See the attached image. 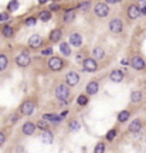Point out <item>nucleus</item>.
I'll list each match as a JSON object with an SVG mask.
<instances>
[{"instance_id": "obj_17", "label": "nucleus", "mask_w": 146, "mask_h": 153, "mask_svg": "<svg viewBox=\"0 0 146 153\" xmlns=\"http://www.w3.org/2000/svg\"><path fill=\"white\" fill-rule=\"evenodd\" d=\"M61 37H63V31H61V30H53L51 34H50V41L57 43V41H60Z\"/></svg>"}, {"instance_id": "obj_2", "label": "nucleus", "mask_w": 146, "mask_h": 153, "mask_svg": "<svg viewBox=\"0 0 146 153\" xmlns=\"http://www.w3.org/2000/svg\"><path fill=\"white\" fill-rule=\"evenodd\" d=\"M70 85H58L56 89V97L60 101H65L70 95V89H68Z\"/></svg>"}, {"instance_id": "obj_38", "label": "nucleus", "mask_w": 146, "mask_h": 153, "mask_svg": "<svg viewBox=\"0 0 146 153\" xmlns=\"http://www.w3.org/2000/svg\"><path fill=\"white\" fill-rule=\"evenodd\" d=\"M50 10H53V11L60 10V4H57V3H54V4H51V7H50Z\"/></svg>"}, {"instance_id": "obj_8", "label": "nucleus", "mask_w": 146, "mask_h": 153, "mask_svg": "<svg viewBox=\"0 0 146 153\" xmlns=\"http://www.w3.org/2000/svg\"><path fill=\"white\" fill-rule=\"evenodd\" d=\"M139 14H142V13H140V9H139V6L132 4V6H129V7H128V17H129V19L135 20V19L139 17Z\"/></svg>"}, {"instance_id": "obj_26", "label": "nucleus", "mask_w": 146, "mask_h": 153, "mask_svg": "<svg viewBox=\"0 0 146 153\" xmlns=\"http://www.w3.org/2000/svg\"><path fill=\"white\" fill-rule=\"evenodd\" d=\"M140 99H142V94H140L139 91L132 92V95H131V101H132V102H135V104H136V102H139Z\"/></svg>"}, {"instance_id": "obj_30", "label": "nucleus", "mask_w": 146, "mask_h": 153, "mask_svg": "<svg viewBox=\"0 0 146 153\" xmlns=\"http://www.w3.org/2000/svg\"><path fill=\"white\" fill-rule=\"evenodd\" d=\"M138 6H139V9H140V13H142V14H146V0H139Z\"/></svg>"}, {"instance_id": "obj_36", "label": "nucleus", "mask_w": 146, "mask_h": 153, "mask_svg": "<svg viewBox=\"0 0 146 153\" xmlns=\"http://www.w3.org/2000/svg\"><path fill=\"white\" fill-rule=\"evenodd\" d=\"M35 22H37V20H35L34 17H30V19H27V20H26V26H34Z\"/></svg>"}, {"instance_id": "obj_11", "label": "nucleus", "mask_w": 146, "mask_h": 153, "mask_svg": "<svg viewBox=\"0 0 146 153\" xmlns=\"http://www.w3.org/2000/svg\"><path fill=\"white\" fill-rule=\"evenodd\" d=\"M131 65L133 67L135 70H143V68H145V61H143L140 57H138V55H136V57H133V58H132Z\"/></svg>"}, {"instance_id": "obj_1", "label": "nucleus", "mask_w": 146, "mask_h": 153, "mask_svg": "<svg viewBox=\"0 0 146 153\" xmlns=\"http://www.w3.org/2000/svg\"><path fill=\"white\" fill-rule=\"evenodd\" d=\"M48 67H50L51 71H60V70H63L64 63L60 57H51L50 61H48Z\"/></svg>"}, {"instance_id": "obj_43", "label": "nucleus", "mask_w": 146, "mask_h": 153, "mask_svg": "<svg viewBox=\"0 0 146 153\" xmlns=\"http://www.w3.org/2000/svg\"><path fill=\"white\" fill-rule=\"evenodd\" d=\"M47 1H48V0H38V3H40V4H44V3H47Z\"/></svg>"}, {"instance_id": "obj_28", "label": "nucleus", "mask_w": 146, "mask_h": 153, "mask_svg": "<svg viewBox=\"0 0 146 153\" xmlns=\"http://www.w3.org/2000/svg\"><path fill=\"white\" fill-rule=\"evenodd\" d=\"M48 125H50V123H48V120L47 119H43V120H38V122H37V126H38V128H40V129H48Z\"/></svg>"}, {"instance_id": "obj_24", "label": "nucleus", "mask_w": 146, "mask_h": 153, "mask_svg": "<svg viewBox=\"0 0 146 153\" xmlns=\"http://www.w3.org/2000/svg\"><path fill=\"white\" fill-rule=\"evenodd\" d=\"M129 111H122V112H119V115H118V120L119 122H126V120L129 119Z\"/></svg>"}, {"instance_id": "obj_22", "label": "nucleus", "mask_w": 146, "mask_h": 153, "mask_svg": "<svg viewBox=\"0 0 146 153\" xmlns=\"http://www.w3.org/2000/svg\"><path fill=\"white\" fill-rule=\"evenodd\" d=\"M38 19L41 20V22H48L50 19H51V13L48 10H45V11H41L40 14H38Z\"/></svg>"}, {"instance_id": "obj_3", "label": "nucleus", "mask_w": 146, "mask_h": 153, "mask_svg": "<svg viewBox=\"0 0 146 153\" xmlns=\"http://www.w3.org/2000/svg\"><path fill=\"white\" fill-rule=\"evenodd\" d=\"M94 10H95V14H97L98 17H106V16L109 14V7H108L105 3H98Z\"/></svg>"}, {"instance_id": "obj_15", "label": "nucleus", "mask_w": 146, "mask_h": 153, "mask_svg": "<svg viewBox=\"0 0 146 153\" xmlns=\"http://www.w3.org/2000/svg\"><path fill=\"white\" fill-rule=\"evenodd\" d=\"M98 89H99V85H98L97 81H91L90 84L87 85V92H88L90 95H95V94L98 92Z\"/></svg>"}, {"instance_id": "obj_21", "label": "nucleus", "mask_w": 146, "mask_h": 153, "mask_svg": "<svg viewBox=\"0 0 146 153\" xmlns=\"http://www.w3.org/2000/svg\"><path fill=\"white\" fill-rule=\"evenodd\" d=\"M44 119H47L48 122H60L63 118L61 116H57V115H53V113H45Z\"/></svg>"}, {"instance_id": "obj_32", "label": "nucleus", "mask_w": 146, "mask_h": 153, "mask_svg": "<svg viewBox=\"0 0 146 153\" xmlns=\"http://www.w3.org/2000/svg\"><path fill=\"white\" fill-rule=\"evenodd\" d=\"M70 129H71V131H78V129H79V123L77 122V120H72V122L70 123Z\"/></svg>"}, {"instance_id": "obj_16", "label": "nucleus", "mask_w": 146, "mask_h": 153, "mask_svg": "<svg viewBox=\"0 0 146 153\" xmlns=\"http://www.w3.org/2000/svg\"><path fill=\"white\" fill-rule=\"evenodd\" d=\"M142 129V123H140V120H133L131 125H129V131L132 132V133H138V132H140Z\"/></svg>"}, {"instance_id": "obj_40", "label": "nucleus", "mask_w": 146, "mask_h": 153, "mask_svg": "<svg viewBox=\"0 0 146 153\" xmlns=\"http://www.w3.org/2000/svg\"><path fill=\"white\" fill-rule=\"evenodd\" d=\"M51 53H53L51 48H45V50H43V55H50Z\"/></svg>"}, {"instance_id": "obj_35", "label": "nucleus", "mask_w": 146, "mask_h": 153, "mask_svg": "<svg viewBox=\"0 0 146 153\" xmlns=\"http://www.w3.org/2000/svg\"><path fill=\"white\" fill-rule=\"evenodd\" d=\"M79 9H81V10H84V11H87L88 9H90V3H88V1H85V3L79 4Z\"/></svg>"}, {"instance_id": "obj_4", "label": "nucleus", "mask_w": 146, "mask_h": 153, "mask_svg": "<svg viewBox=\"0 0 146 153\" xmlns=\"http://www.w3.org/2000/svg\"><path fill=\"white\" fill-rule=\"evenodd\" d=\"M16 63H17L19 67H29L30 63H31V58H30V55L27 54V53H22L20 55H17Z\"/></svg>"}, {"instance_id": "obj_23", "label": "nucleus", "mask_w": 146, "mask_h": 153, "mask_svg": "<svg viewBox=\"0 0 146 153\" xmlns=\"http://www.w3.org/2000/svg\"><path fill=\"white\" fill-rule=\"evenodd\" d=\"M74 19H75V11L74 10H68L67 13H65V16H64V22L65 23L72 22Z\"/></svg>"}, {"instance_id": "obj_25", "label": "nucleus", "mask_w": 146, "mask_h": 153, "mask_svg": "<svg viewBox=\"0 0 146 153\" xmlns=\"http://www.w3.org/2000/svg\"><path fill=\"white\" fill-rule=\"evenodd\" d=\"M7 57L4 54H0V71H3V70H6V67H7Z\"/></svg>"}, {"instance_id": "obj_31", "label": "nucleus", "mask_w": 146, "mask_h": 153, "mask_svg": "<svg viewBox=\"0 0 146 153\" xmlns=\"http://www.w3.org/2000/svg\"><path fill=\"white\" fill-rule=\"evenodd\" d=\"M78 104L79 105H87L88 104V98L85 95H79L78 97Z\"/></svg>"}, {"instance_id": "obj_33", "label": "nucleus", "mask_w": 146, "mask_h": 153, "mask_svg": "<svg viewBox=\"0 0 146 153\" xmlns=\"http://www.w3.org/2000/svg\"><path fill=\"white\" fill-rule=\"evenodd\" d=\"M95 152H97V153L105 152V145H104V143H98V145H97V147H95Z\"/></svg>"}, {"instance_id": "obj_18", "label": "nucleus", "mask_w": 146, "mask_h": 153, "mask_svg": "<svg viewBox=\"0 0 146 153\" xmlns=\"http://www.w3.org/2000/svg\"><path fill=\"white\" fill-rule=\"evenodd\" d=\"M53 139H54L53 133L45 129V131L43 132V135H41V140H43L44 143H53Z\"/></svg>"}, {"instance_id": "obj_37", "label": "nucleus", "mask_w": 146, "mask_h": 153, "mask_svg": "<svg viewBox=\"0 0 146 153\" xmlns=\"http://www.w3.org/2000/svg\"><path fill=\"white\" fill-rule=\"evenodd\" d=\"M17 119H19L17 115H11L10 118H9V120H7V123H9V125H13V122H16Z\"/></svg>"}, {"instance_id": "obj_20", "label": "nucleus", "mask_w": 146, "mask_h": 153, "mask_svg": "<svg viewBox=\"0 0 146 153\" xmlns=\"http://www.w3.org/2000/svg\"><path fill=\"white\" fill-rule=\"evenodd\" d=\"M92 55H94V58H97V60H104V58H105V51L102 50L101 47H97V48H94Z\"/></svg>"}, {"instance_id": "obj_39", "label": "nucleus", "mask_w": 146, "mask_h": 153, "mask_svg": "<svg viewBox=\"0 0 146 153\" xmlns=\"http://www.w3.org/2000/svg\"><path fill=\"white\" fill-rule=\"evenodd\" d=\"M4 140H6V136H4V133H3V132H0V146L4 143Z\"/></svg>"}, {"instance_id": "obj_9", "label": "nucleus", "mask_w": 146, "mask_h": 153, "mask_svg": "<svg viewBox=\"0 0 146 153\" xmlns=\"http://www.w3.org/2000/svg\"><path fill=\"white\" fill-rule=\"evenodd\" d=\"M84 70L87 71V72H94L95 70H97V61L94 60V58H87L85 61H84Z\"/></svg>"}, {"instance_id": "obj_12", "label": "nucleus", "mask_w": 146, "mask_h": 153, "mask_svg": "<svg viewBox=\"0 0 146 153\" xmlns=\"http://www.w3.org/2000/svg\"><path fill=\"white\" fill-rule=\"evenodd\" d=\"M23 133L24 135H27V136H30V135H33L34 131H35V125H34L33 122H26L24 125H23Z\"/></svg>"}, {"instance_id": "obj_19", "label": "nucleus", "mask_w": 146, "mask_h": 153, "mask_svg": "<svg viewBox=\"0 0 146 153\" xmlns=\"http://www.w3.org/2000/svg\"><path fill=\"white\" fill-rule=\"evenodd\" d=\"M60 51H61V54L68 57V55H71V47H70V44L68 43H61L60 44Z\"/></svg>"}, {"instance_id": "obj_7", "label": "nucleus", "mask_w": 146, "mask_h": 153, "mask_svg": "<svg viewBox=\"0 0 146 153\" xmlns=\"http://www.w3.org/2000/svg\"><path fill=\"white\" fill-rule=\"evenodd\" d=\"M20 109H22V112L24 115H31L34 112V109H35V104H34L33 101H26L22 105Z\"/></svg>"}, {"instance_id": "obj_34", "label": "nucleus", "mask_w": 146, "mask_h": 153, "mask_svg": "<svg viewBox=\"0 0 146 153\" xmlns=\"http://www.w3.org/2000/svg\"><path fill=\"white\" fill-rule=\"evenodd\" d=\"M116 136V129H111V131L108 132V135H106V138H108V140H112L113 138Z\"/></svg>"}, {"instance_id": "obj_27", "label": "nucleus", "mask_w": 146, "mask_h": 153, "mask_svg": "<svg viewBox=\"0 0 146 153\" xmlns=\"http://www.w3.org/2000/svg\"><path fill=\"white\" fill-rule=\"evenodd\" d=\"M19 9V1L17 0H11L10 3H9V6H7V10L9 11H14Z\"/></svg>"}, {"instance_id": "obj_5", "label": "nucleus", "mask_w": 146, "mask_h": 153, "mask_svg": "<svg viewBox=\"0 0 146 153\" xmlns=\"http://www.w3.org/2000/svg\"><path fill=\"white\" fill-rule=\"evenodd\" d=\"M65 82H67V85L70 87H74V85H77L79 82V76L77 72H74V71H71V72H68L67 75H65Z\"/></svg>"}, {"instance_id": "obj_41", "label": "nucleus", "mask_w": 146, "mask_h": 153, "mask_svg": "<svg viewBox=\"0 0 146 153\" xmlns=\"http://www.w3.org/2000/svg\"><path fill=\"white\" fill-rule=\"evenodd\" d=\"M9 19V14L7 13H3V14H0V20L3 22V20H7Z\"/></svg>"}, {"instance_id": "obj_14", "label": "nucleus", "mask_w": 146, "mask_h": 153, "mask_svg": "<svg viewBox=\"0 0 146 153\" xmlns=\"http://www.w3.org/2000/svg\"><path fill=\"white\" fill-rule=\"evenodd\" d=\"M109 78L112 79L113 82H121L124 79V72L119 71V70H113L112 72H111V75H109Z\"/></svg>"}, {"instance_id": "obj_42", "label": "nucleus", "mask_w": 146, "mask_h": 153, "mask_svg": "<svg viewBox=\"0 0 146 153\" xmlns=\"http://www.w3.org/2000/svg\"><path fill=\"white\" fill-rule=\"evenodd\" d=\"M121 0H106V3H109V4H113V3H119Z\"/></svg>"}, {"instance_id": "obj_6", "label": "nucleus", "mask_w": 146, "mask_h": 153, "mask_svg": "<svg viewBox=\"0 0 146 153\" xmlns=\"http://www.w3.org/2000/svg\"><path fill=\"white\" fill-rule=\"evenodd\" d=\"M122 29H124V26H122V22H121L119 19H113V20H111V23H109V30H111L112 33H115V34L121 33Z\"/></svg>"}, {"instance_id": "obj_10", "label": "nucleus", "mask_w": 146, "mask_h": 153, "mask_svg": "<svg viewBox=\"0 0 146 153\" xmlns=\"http://www.w3.org/2000/svg\"><path fill=\"white\" fill-rule=\"evenodd\" d=\"M41 44H43V38H41V35H37V34L31 35L30 40H29V45L31 48H38Z\"/></svg>"}, {"instance_id": "obj_13", "label": "nucleus", "mask_w": 146, "mask_h": 153, "mask_svg": "<svg viewBox=\"0 0 146 153\" xmlns=\"http://www.w3.org/2000/svg\"><path fill=\"white\" fill-rule=\"evenodd\" d=\"M70 43L72 44L74 47H79L82 44V37L78 33H72L70 35Z\"/></svg>"}, {"instance_id": "obj_29", "label": "nucleus", "mask_w": 146, "mask_h": 153, "mask_svg": "<svg viewBox=\"0 0 146 153\" xmlns=\"http://www.w3.org/2000/svg\"><path fill=\"white\" fill-rule=\"evenodd\" d=\"M3 35H4V37H11V35H13V29H11L10 26H6V27L3 29Z\"/></svg>"}]
</instances>
